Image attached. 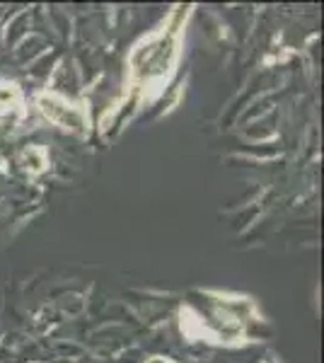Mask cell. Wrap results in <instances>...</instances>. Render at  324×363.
Listing matches in <instances>:
<instances>
[{"label":"cell","mask_w":324,"mask_h":363,"mask_svg":"<svg viewBox=\"0 0 324 363\" xmlns=\"http://www.w3.org/2000/svg\"><path fill=\"white\" fill-rule=\"evenodd\" d=\"M177 32H160L152 34L150 39L140 42L131 54V68L133 75L140 83H157V80L167 78L174 68L177 61Z\"/></svg>","instance_id":"1"},{"label":"cell","mask_w":324,"mask_h":363,"mask_svg":"<svg viewBox=\"0 0 324 363\" xmlns=\"http://www.w3.org/2000/svg\"><path fill=\"white\" fill-rule=\"evenodd\" d=\"M39 112L46 116L49 121H54L56 126L66 128L73 133H85L90 126V116L82 104H75L70 99L56 95V92H41L37 97Z\"/></svg>","instance_id":"2"},{"label":"cell","mask_w":324,"mask_h":363,"mask_svg":"<svg viewBox=\"0 0 324 363\" xmlns=\"http://www.w3.org/2000/svg\"><path fill=\"white\" fill-rule=\"evenodd\" d=\"M22 109V90L15 83H0V114L20 112Z\"/></svg>","instance_id":"3"},{"label":"cell","mask_w":324,"mask_h":363,"mask_svg":"<svg viewBox=\"0 0 324 363\" xmlns=\"http://www.w3.org/2000/svg\"><path fill=\"white\" fill-rule=\"evenodd\" d=\"M20 162H22V165H25L27 172H32V174L44 172L46 165H49V160H46L44 148H29V150H25V153L20 155Z\"/></svg>","instance_id":"4"},{"label":"cell","mask_w":324,"mask_h":363,"mask_svg":"<svg viewBox=\"0 0 324 363\" xmlns=\"http://www.w3.org/2000/svg\"><path fill=\"white\" fill-rule=\"evenodd\" d=\"M267 363H274V361H267Z\"/></svg>","instance_id":"5"}]
</instances>
